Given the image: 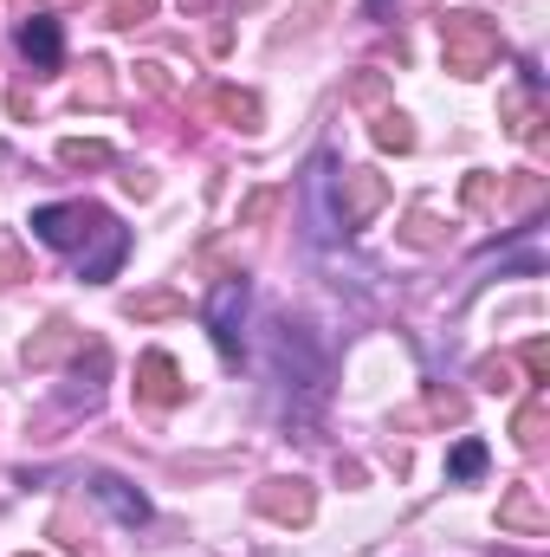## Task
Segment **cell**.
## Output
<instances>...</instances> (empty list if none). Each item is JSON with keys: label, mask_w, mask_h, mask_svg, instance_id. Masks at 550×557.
Masks as SVG:
<instances>
[{"label": "cell", "mask_w": 550, "mask_h": 557, "mask_svg": "<svg viewBox=\"0 0 550 557\" xmlns=\"http://www.w3.org/2000/svg\"><path fill=\"white\" fill-rule=\"evenodd\" d=\"M33 234L59 253L78 260L85 278H111L130 253V234L117 227V214L91 208V201H52V208H33Z\"/></svg>", "instance_id": "cell-1"}, {"label": "cell", "mask_w": 550, "mask_h": 557, "mask_svg": "<svg viewBox=\"0 0 550 557\" xmlns=\"http://www.w3.org/2000/svg\"><path fill=\"white\" fill-rule=\"evenodd\" d=\"M492 59H499V33H492L479 13H453V20H447V65L473 78V72H486Z\"/></svg>", "instance_id": "cell-2"}, {"label": "cell", "mask_w": 550, "mask_h": 557, "mask_svg": "<svg viewBox=\"0 0 550 557\" xmlns=\"http://www.w3.org/2000/svg\"><path fill=\"white\" fill-rule=\"evenodd\" d=\"M240 311H247V278H221L214 298H208V331L227 357L240 350Z\"/></svg>", "instance_id": "cell-3"}, {"label": "cell", "mask_w": 550, "mask_h": 557, "mask_svg": "<svg viewBox=\"0 0 550 557\" xmlns=\"http://www.w3.org/2000/svg\"><path fill=\"white\" fill-rule=\"evenodd\" d=\"M20 59L39 65V72H59V65H65V33H59V20H46V13L20 20Z\"/></svg>", "instance_id": "cell-4"}, {"label": "cell", "mask_w": 550, "mask_h": 557, "mask_svg": "<svg viewBox=\"0 0 550 557\" xmlns=\"http://www.w3.org/2000/svg\"><path fill=\"white\" fill-rule=\"evenodd\" d=\"M91 499H98V506H111V519H117V525H130V532L149 525V499H142L130 480H117V473H91Z\"/></svg>", "instance_id": "cell-5"}, {"label": "cell", "mask_w": 550, "mask_h": 557, "mask_svg": "<svg viewBox=\"0 0 550 557\" xmlns=\"http://www.w3.org/2000/svg\"><path fill=\"white\" fill-rule=\"evenodd\" d=\"M142 376H149V383H142V389H149V403H175V396H182V389H175V363H168L162 350H155V357H142Z\"/></svg>", "instance_id": "cell-6"}, {"label": "cell", "mask_w": 550, "mask_h": 557, "mask_svg": "<svg viewBox=\"0 0 550 557\" xmlns=\"http://www.w3.org/2000/svg\"><path fill=\"white\" fill-rule=\"evenodd\" d=\"M447 473H453V480H479V473H486V447H479V441H460V447L447 454Z\"/></svg>", "instance_id": "cell-7"}, {"label": "cell", "mask_w": 550, "mask_h": 557, "mask_svg": "<svg viewBox=\"0 0 550 557\" xmlns=\"http://www.w3.org/2000/svg\"><path fill=\"white\" fill-rule=\"evenodd\" d=\"M376 137H383V143H389V149H409V117H383V124H376Z\"/></svg>", "instance_id": "cell-8"}, {"label": "cell", "mask_w": 550, "mask_h": 557, "mask_svg": "<svg viewBox=\"0 0 550 557\" xmlns=\"http://www.w3.org/2000/svg\"><path fill=\"white\" fill-rule=\"evenodd\" d=\"M59 156H65V162H111V149H104V143H65Z\"/></svg>", "instance_id": "cell-9"}, {"label": "cell", "mask_w": 550, "mask_h": 557, "mask_svg": "<svg viewBox=\"0 0 550 557\" xmlns=\"http://www.w3.org/2000/svg\"><path fill=\"white\" fill-rule=\"evenodd\" d=\"M538 428H545V409H525V416H518V441L538 447Z\"/></svg>", "instance_id": "cell-10"}]
</instances>
